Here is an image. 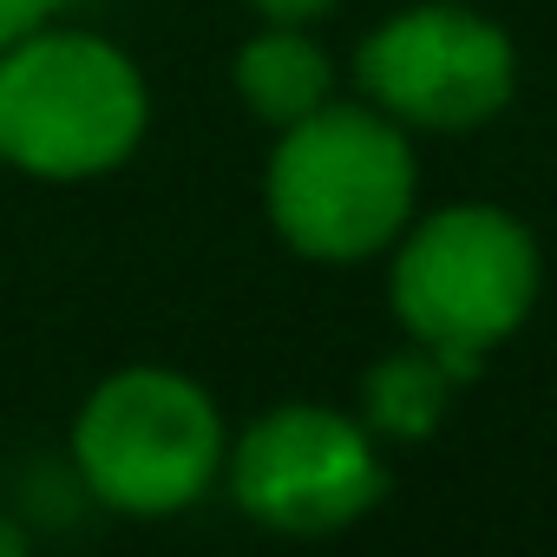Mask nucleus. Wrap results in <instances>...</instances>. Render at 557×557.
<instances>
[{
	"label": "nucleus",
	"mask_w": 557,
	"mask_h": 557,
	"mask_svg": "<svg viewBox=\"0 0 557 557\" xmlns=\"http://www.w3.org/2000/svg\"><path fill=\"white\" fill-rule=\"evenodd\" d=\"M413 190L420 158L407 125L387 119L381 106L335 99L283 125L262 177L275 236L309 262H368L394 249V236L413 223Z\"/></svg>",
	"instance_id": "1"
},
{
	"label": "nucleus",
	"mask_w": 557,
	"mask_h": 557,
	"mask_svg": "<svg viewBox=\"0 0 557 557\" xmlns=\"http://www.w3.org/2000/svg\"><path fill=\"white\" fill-rule=\"evenodd\" d=\"M544 283L537 236L498 203H446L394 236L387 296L407 342L440 348L479 381L485 355L518 335Z\"/></svg>",
	"instance_id": "3"
},
{
	"label": "nucleus",
	"mask_w": 557,
	"mask_h": 557,
	"mask_svg": "<svg viewBox=\"0 0 557 557\" xmlns=\"http://www.w3.org/2000/svg\"><path fill=\"white\" fill-rule=\"evenodd\" d=\"M230 459L216 400L177 368L106 374L73 420V466L86 492L125 518H177Z\"/></svg>",
	"instance_id": "4"
},
{
	"label": "nucleus",
	"mask_w": 557,
	"mask_h": 557,
	"mask_svg": "<svg viewBox=\"0 0 557 557\" xmlns=\"http://www.w3.org/2000/svg\"><path fill=\"white\" fill-rule=\"evenodd\" d=\"M249 8L262 14V21H296V27H309V21H322L335 0H249Z\"/></svg>",
	"instance_id": "10"
},
{
	"label": "nucleus",
	"mask_w": 557,
	"mask_h": 557,
	"mask_svg": "<svg viewBox=\"0 0 557 557\" xmlns=\"http://www.w3.org/2000/svg\"><path fill=\"white\" fill-rule=\"evenodd\" d=\"M368 106L420 132H479L518 92V47L459 0H420L374 27L355 53Z\"/></svg>",
	"instance_id": "6"
},
{
	"label": "nucleus",
	"mask_w": 557,
	"mask_h": 557,
	"mask_svg": "<svg viewBox=\"0 0 557 557\" xmlns=\"http://www.w3.org/2000/svg\"><path fill=\"white\" fill-rule=\"evenodd\" d=\"M243 518L283 537H329L387 498V459L374 426L322 400H289L262 413L223 459Z\"/></svg>",
	"instance_id": "5"
},
{
	"label": "nucleus",
	"mask_w": 557,
	"mask_h": 557,
	"mask_svg": "<svg viewBox=\"0 0 557 557\" xmlns=\"http://www.w3.org/2000/svg\"><path fill=\"white\" fill-rule=\"evenodd\" d=\"M466 381H472L466 368H453L440 348L413 342V348H400V355L368 368V381H361L368 426L381 440H426V433H440V420L453 413V394Z\"/></svg>",
	"instance_id": "8"
},
{
	"label": "nucleus",
	"mask_w": 557,
	"mask_h": 557,
	"mask_svg": "<svg viewBox=\"0 0 557 557\" xmlns=\"http://www.w3.org/2000/svg\"><path fill=\"white\" fill-rule=\"evenodd\" d=\"M335 86V66L322 40H309L296 21H269L243 53H236V99L262 125H296L309 119Z\"/></svg>",
	"instance_id": "7"
},
{
	"label": "nucleus",
	"mask_w": 557,
	"mask_h": 557,
	"mask_svg": "<svg viewBox=\"0 0 557 557\" xmlns=\"http://www.w3.org/2000/svg\"><path fill=\"white\" fill-rule=\"evenodd\" d=\"M151 125L145 73L99 34L34 27L0 47V158L47 184L119 171Z\"/></svg>",
	"instance_id": "2"
},
{
	"label": "nucleus",
	"mask_w": 557,
	"mask_h": 557,
	"mask_svg": "<svg viewBox=\"0 0 557 557\" xmlns=\"http://www.w3.org/2000/svg\"><path fill=\"white\" fill-rule=\"evenodd\" d=\"M21 550H27V531H21L8 511H0V557H21Z\"/></svg>",
	"instance_id": "11"
},
{
	"label": "nucleus",
	"mask_w": 557,
	"mask_h": 557,
	"mask_svg": "<svg viewBox=\"0 0 557 557\" xmlns=\"http://www.w3.org/2000/svg\"><path fill=\"white\" fill-rule=\"evenodd\" d=\"M60 14V0H0V47H14L21 34L47 27Z\"/></svg>",
	"instance_id": "9"
}]
</instances>
